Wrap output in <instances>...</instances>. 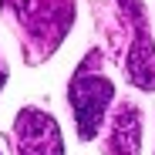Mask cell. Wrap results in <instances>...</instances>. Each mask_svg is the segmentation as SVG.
I'll use <instances>...</instances> for the list:
<instances>
[{
    "label": "cell",
    "mask_w": 155,
    "mask_h": 155,
    "mask_svg": "<svg viewBox=\"0 0 155 155\" xmlns=\"http://www.w3.org/2000/svg\"><path fill=\"white\" fill-rule=\"evenodd\" d=\"M71 105H74V121H78V135L84 142H91L98 135L101 121H105V108L111 105V81L101 74H88V71H78L71 78Z\"/></svg>",
    "instance_id": "6da1fadb"
},
{
    "label": "cell",
    "mask_w": 155,
    "mask_h": 155,
    "mask_svg": "<svg viewBox=\"0 0 155 155\" xmlns=\"http://www.w3.org/2000/svg\"><path fill=\"white\" fill-rule=\"evenodd\" d=\"M14 135H17L20 155H64L54 118L41 108H24L14 121Z\"/></svg>",
    "instance_id": "7a4b0ae2"
},
{
    "label": "cell",
    "mask_w": 155,
    "mask_h": 155,
    "mask_svg": "<svg viewBox=\"0 0 155 155\" xmlns=\"http://www.w3.org/2000/svg\"><path fill=\"white\" fill-rule=\"evenodd\" d=\"M128 7V17L135 24V41H132V51H128V81L142 91H155V44H152V34L145 27V10H142V0H121Z\"/></svg>",
    "instance_id": "3957f363"
},
{
    "label": "cell",
    "mask_w": 155,
    "mask_h": 155,
    "mask_svg": "<svg viewBox=\"0 0 155 155\" xmlns=\"http://www.w3.org/2000/svg\"><path fill=\"white\" fill-rule=\"evenodd\" d=\"M34 37H61L71 27V0H7Z\"/></svg>",
    "instance_id": "277c9868"
},
{
    "label": "cell",
    "mask_w": 155,
    "mask_h": 155,
    "mask_svg": "<svg viewBox=\"0 0 155 155\" xmlns=\"http://www.w3.org/2000/svg\"><path fill=\"white\" fill-rule=\"evenodd\" d=\"M111 155H138L142 152V115L135 105H118L111 118V138H108Z\"/></svg>",
    "instance_id": "5b68a950"
}]
</instances>
